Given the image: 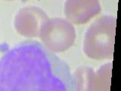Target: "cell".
Here are the masks:
<instances>
[{"instance_id":"5","label":"cell","mask_w":121,"mask_h":91,"mask_svg":"<svg viewBox=\"0 0 121 91\" xmlns=\"http://www.w3.org/2000/svg\"><path fill=\"white\" fill-rule=\"evenodd\" d=\"M99 0H66L64 15L74 24H83L100 13Z\"/></svg>"},{"instance_id":"1","label":"cell","mask_w":121,"mask_h":91,"mask_svg":"<svg viewBox=\"0 0 121 91\" xmlns=\"http://www.w3.org/2000/svg\"><path fill=\"white\" fill-rule=\"evenodd\" d=\"M67 64L36 41L23 42L0 60V91L70 90Z\"/></svg>"},{"instance_id":"6","label":"cell","mask_w":121,"mask_h":91,"mask_svg":"<svg viewBox=\"0 0 121 91\" xmlns=\"http://www.w3.org/2000/svg\"><path fill=\"white\" fill-rule=\"evenodd\" d=\"M95 71L88 66L78 68L73 75V84L77 90H95Z\"/></svg>"},{"instance_id":"3","label":"cell","mask_w":121,"mask_h":91,"mask_svg":"<svg viewBox=\"0 0 121 91\" xmlns=\"http://www.w3.org/2000/svg\"><path fill=\"white\" fill-rule=\"evenodd\" d=\"M39 37L49 51L62 52L74 44L76 31L73 24L67 19L49 18L42 27Z\"/></svg>"},{"instance_id":"2","label":"cell","mask_w":121,"mask_h":91,"mask_svg":"<svg viewBox=\"0 0 121 91\" xmlns=\"http://www.w3.org/2000/svg\"><path fill=\"white\" fill-rule=\"evenodd\" d=\"M117 18L104 15L91 24L84 35L83 52L92 59L104 60L113 58L115 43Z\"/></svg>"},{"instance_id":"7","label":"cell","mask_w":121,"mask_h":91,"mask_svg":"<svg viewBox=\"0 0 121 91\" xmlns=\"http://www.w3.org/2000/svg\"><path fill=\"white\" fill-rule=\"evenodd\" d=\"M112 62L101 65L95 71V90H110L111 77Z\"/></svg>"},{"instance_id":"8","label":"cell","mask_w":121,"mask_h":91,"mask_svg":"<svg viewBox=\"0 0 121 91\" xmlns=\"http://www.w3.org/2000/svg\"><path fill=\"white\" fill-rule=\"evenodd\" d=\"M7 1H11V0H7Z\"/></svg>"},{"instance_id":"4","label":"cell","mask_w":121,"mask_h":91,"mask_svg":"<svg viewBox=\"0 0 121 91\" xmlns=\"http://www.w3.org/2000/svg\"><path fill=\"white\" fill-rule=\"evenodd\" d=\"M49 19L45 11L36 6H27L19 10L14 18V28L21 36L39 37L41 29Z\"/></svg>"}]
</instances>
